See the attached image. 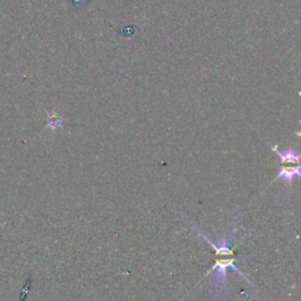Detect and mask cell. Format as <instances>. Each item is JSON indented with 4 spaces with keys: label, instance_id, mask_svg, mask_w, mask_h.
Returning <instances> with one entry per match:
<instances>
[{
    "label": "cell",
    "instance_id": "6da1fadb",
    "mask_svg": "<svg viewBox=\"0 0 301 301\" xmlns=\"http://www.w3.org/2000/svg\"><path fill=\"white\" fill-rule=\"evenodd\" d=\"M195 231H197V233L200 235V237L204 239L209 246H211L213 251H214V264H213L211 270L207 271V273L205 274V277H207V275L214 272V278H213L212 285L213 287H214L217 293H219L221 291L225 292L227 289L228 270L237 272L238 274H240L242 278L246 279V280L249 282L248 279L246 278V275L242 273V272L237 267V265H235V259H237L238 255L235 254L234 249L232 248V244H233L235 234H237V227H234L230 233L225 235L224 239L219 242V244L213 242L211 239L206 237V235L202 233L200 230H198V228H195Z\"/></svg>",
    "mask_w": 301,
    "mask_h": 301
},
{
    "label": "cell",
    "instance_id": "7a4b0ae2",
    "mask_svg": "<svg viewBox=\"0 0 301 301\" xmlns=\"http://www.w3.org/2000/svg\"><path fill=\"white\" fill-rule=\"evenodd\" d=\"M278 155V178H281L287 183L299 179L301 177V162L300 154L296 150H286L284 152L278 151L277 147L272 146Z\"/></svg>",
    "mask_w": 301,
    "mask_h": 301
},
{
    "label": "cell",
    "instance_id": "3957f363",
    "mask_svg": "<svg viewBox=\"0 0 301 301\" xmlns=\"http://www.w3.org/2000/svg\"><path fill=\"white\" fill-rule=\"evenodd\" d=\"M61 125H63V119H61V118H57V117H50L49 124H47V126H49V128L52 130V131L59 128Z\"/></svg>",
    "mask_w": 301,
    "mask_h": 301
}]
</instances>
